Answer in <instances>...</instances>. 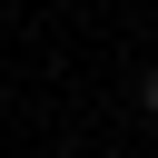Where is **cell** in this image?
Here are the masks:
<instances>
[{
    "label": "cell",
    "mask_w": 158,
    "mask_h": 158,
    "mask_svg": "<svg viewBox=\"0 0 158 158\" xmlns=\"http://www.w3.org/2000/svg\"><path fill=\"white\" fill-rule=\"evenodd\" d=\"M138 109H148V118H158V69H148V79H138Z\"/></svg>",
    "instance_id": "6da1fadb"
}]
</instances>
